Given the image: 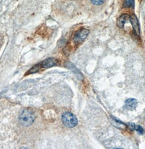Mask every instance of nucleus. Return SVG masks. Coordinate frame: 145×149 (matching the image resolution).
Masks as SVG:
<instances>
[{
    "mask_svg": "<svg viewBox=\"0 0 145 149\" xmlns=\"http://www.w3.org/2000/svg\"><path fill=\"white\" fill-rule=\"evenodd\" d=\"M57 60L54 58H48L41 63V65L42 68L47 69L56 65L57 64Z\"/></svg>",
    "mask_w": 145,
    "mask_h": 149,
    "instance_id": "nucleus-4",
    "label": "nucleus"
},
{
    "mask_svg": "<svg viewBox=\"0 0 145 149\" xmlns=\"http://www.w3.org/2000/svg\"><path fill=\"white\" fill-rule=\"evenodd\" d=\"M89 34V31L86 29H81L78 31L73 38V41L75 44H79L83 42Z\"/></svg>",
    "mask_w": 145,
    "mask_h": 149,
    "instance_id": "nucleus-3",
    "label": "nucleus"
},
{
    "mask_svg": "<svg viewBox=\"0 0 145 149\" xmlns=\"http://www.w3.org/2000/svg\"><path fill=\"white\" fill-rule=\"evenodd\" d=\"M111 118L112 119L113 121L114 122V123L115 124L114 125L116 127H117L118 128H124V127L126 126V125L125 124L123 123H122V121H120V120H118V119L116 118L115 117H112Z\"/></svg>",
    "mask_w": 145,
    "mask_h": 149,
    "instance_id": "nucleus-8",
    "label": "nucleus"
},
{
    "mask_svg": "<svg viewBox=\"0 0 145 149\" xmlns=\"http://www.w3.org/2000/svg\"><path fill=\"white\" fill-rule=\"evenodd\" d=\"M62 121L63 125L68 128L74 127L78 124L76 116L70 112H66L63 114Z\"/></svg>",
    "mask_w": 145,
    "mask_h": 149,
    "instance_id": "nucleus-2",
    "label": "nucleus"
},
{
    "mask_svg": "<svg viewBox=\"0 0 145 149\" xmlns=\"http://www.w3.org/2000/svg\"><path fill=\"white\" fill-rule=\"evenodd\" d=\"M134 0H125L123 3V6L125 8L130 7L134 4Z\"/></svg>",
    "mask_w": 145,
    "mask_h": 149,
    "instance_id": "nucleus-9",
    "label": "nucleus"
},
{
    "mask_svg": "<svg viewBox=\"0 0 145 149\" xmlns=\"http://www.w3.org/2000/svg\"><path fill=\"white\" fill-rule=\"evenodd\" d=\"M134 130H136L137 132L140 134H143L144 133V130L143 128L140 125H135Z\"/></svg>",
    "mask_w": 145,
    "mask_h": 149,
    "instance_id": "nucleus-10",
    "label": "nucleus"
},
{
    "mask_svg": "<svg viewBox=\"0 0 145 149\" xmlns=\"http://www.w3.org/2000/svg\"><path fill=\"white\" fill-rule=\"evenodd\" d=\"M130 21L133 26V29L137 36H140V26L137 17L135 15L130 17Z\"/></svg>",
    "mask_w": 145,
    "mask_h": 149,
    "instance_id": "nucleus-7",
    "label": "nucleus"
},
{
    "mask_svg": "<svg viewBox=\"0 0 145 149\" xmlns=\"http://www.w3.org/2000/svg\"><path fill=\"white\" fill-rule=\"evenodd\" d=\"M40 67H41V63L39 64H38V65L33 66L31 69L29 70V73L30 74H33V73H35V72H37L39 71V69H40Z\"/></svg>",
    "mask_w": 145,
    "mask_h": 149,
    "instance_id": "nucleus-11",
    "label": "nucleus"
},
{
    "mask_svg": "<svg viewBox=\"0 0 145 149\" xmlns=\"http://www.w3.org/2000/svg\"><path fill=\"white\" fill-rule=\"evenodd\" d=\"M21 124L24 126H29L32 124L35 120V116L33 111L25 109L21 112L19 116Z\"/></svg>",
    "mask_w": 145,
    "mask_h": 149,
    "instance_id": "nucleus-1",
    "label": "nucleus"
},
{
    "mask_svg": "<svg viewBox=\"0 0 145 149\" xmlns=\"http://www.w3.org/2000/svg\"><path fill=\"white\" fill-rule=\"evenodd\" d=\"M91 1L92 3L95 4V5H97V6L101 5L105 2V0H91Z\"/></svg>",
    "mask_w": 145,
    "mask_h": 149,
    "instance_id": "nucleus-12",
    "label": "nucleus"
},
{
    "mask_svg": "<svg viewBox=\"0 0 145 149\" xmlns=\"http://www.w3.org/2000/svg\"><path fill=\"white\" fill-rule=\"evenodd\" d=\"M130 17L128 14H124L122 15L120 17H119V19H118L117 22V24L120 28L123 29L124 27L125 24L127 21H130Z\"/></svg>",
    "mask_w": 145,
    "mask_h": 149,
    "instance_id": "nucleus-6",
    "label": "nucleus"
},
{
    "mask_svg": "<svg viewBox=\"0 0 145 149\" xmlns=\"http://www.w3.org/2000/svg\"><path fill=\"white\" fill-rule=\"evenodd\" d=\"M137 106V101L134 99H129L125 101V104H124V109L130 110V111H133L134 110Z\"/></svg>",
    "mask_w": 145,
    "mask_h": 149,
    "instance_id": "nucleus-5",
    "label": "nucleus"
}]
</instances>
